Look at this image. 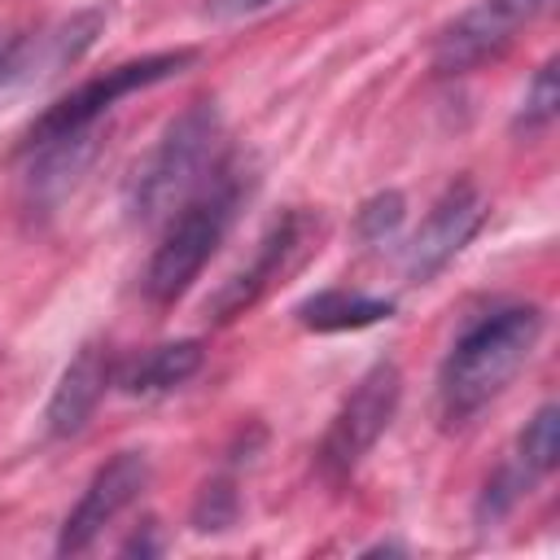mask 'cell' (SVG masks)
<instances>
[{
  "mask_svg": "<svg viewBox=\"0 0 560 560\" xmlns=\"http://www.w3.org/2000/svg\"><path fill=\"white\" fill-rule=\"evenodd\" d=\"M219 136H223L219 109L210 101L188 105L136 162L127 179V214L136 223L171 219L219 171Z\"/></svg>",
  "mask_w": 560,
  "mask_h": 560,
  "instance_id": "cell-2",
  "label": "cell"
},
{
  "mask_svg": "<svg viewBox=\"0 0 560 560\" xmlns=\"http://www.w3.org/2000/svg\"><path fill=\"white\" fill-rule=\"evenodd\" d=\"M538 337H542V311L538 306H503V311L477 319L451 346V354L438 372L442 424H468L477 411H486L521 376Z\"/></svg>",
  "mask_w": 560,
  "mask_h": 560,
  "instance_id": "cell-1",
  "label": "cell"
},
{
  "mask_svg": "<svg viewBox=\"0 0 560 560\" xmlns=\"http://www.w3.org/2000/svg\"><path fill=\"white\" fill-rule=\"evenodd\" d=\"M551 9V0H477L468 13H459L433 48V66L442 74H464L490 57H499L529 22H538Z\"/></svg>",
  "mask_w": 560,
  "mask_h": 560,
  "instance_id": "cell-6",
  "label": "cell"
},
{
  "mask_svg": "<svg viewBox=\"0 0 560 560\" xmlns=\"http://www.w3.org/2000/svg\"><path fill=\"white\" fill-rule=\"evenodd\" d=\"M101 22H105V13L92 9V13L66 18V22H52V26H31V31L4 26L0 31V88L66 70L70 61H79L92 48Z\"/></svg>",
  "mask_w": 560,
  "mask_h": 560,
  "instance_id": "cell-9",
  "label": "cell"
},
{
  "mask_svg": "<svg viewBox=\"0 0 560 560\" xmlns=\"http://www.w3.org/2000/svg\"><path fill=\"white\" fill-rule=\"evenodd\" d=\"M402 398V376L394 363H372L359 385L346 394V402L337 407L324 446H319V464L328 477H346L363 464V455L376 446V438L389 429L394 411Z\"/></svg>",
  "mask_w": 560,
  "mask_h": 560,
  "instance_id": "cell-5",
  "label": "cell"
},
{
  "mask_svg": "<svg viewBox=\"0 0 560 560\" xmlns=\"http://www.w3.org/2000/svg\"><path fill=\"white\" fill-rule=\"evenodd\" d=\"M276 0H206V13L210 18H245V13H258Z\"/></svg>",
  "mask_w": 560,
  "mask_h": 560,
  "instance_id": "cell-19",
  "label": "cell"
},
{
  "mask_svg": "<svg viewBox=\"0 0 560 560\" xmlns=\"http://www.w3.org/2000/svg\"><path fill=\"white\" fill-rule=\"evenodd\" d=\"M556 105H560V88H556V61H547V66L534 74V83L525 88V96H521L516 127H525V131H542V127L556 118Z\"/></svg>",
  "mask_w": 560,
  "mask_h": 560,
  "instance_id": "cell-16",
  "label": "cell"
},
{
  "mask_svg": "<svg viewBox=\"0 0 560 560\" xmlns=\"http://www.w3.org/2000/svg\"><path fill=\"white\" fill-rule=\"evenodd\" d=\"M306 241H311V219L306 214H284L267 236H262V245H258V254L206 302V311H210V319H236L241 311H249L293 262H298V254L306 249Z\"/></svg>",
  "mask_w": 560,
  "mask_h": 560,
  "instance_id": "cell-10",
  "label": "cell"
},
{
  "mask_svg": "<svg viewBox=\"0 0 560 560\" xmlns=\"http://www.w3.org/2000/svg\"><path fill=\"white\" fill-rule=\"evenodd\" d=\"M402 223V197L398 192H376L363 210H359V232L363 241H389Z\"/></svg>",
  "mask_w": 560,
  "mask_h": 560,
  "instance_id": "cell-18",
  "label": "cell"
},
{
  "mask_svg": "<svg viewBox=\"0 0 560 560\" xmlns=\"http://www.w3.org/2000/svg\"><path fill=\"white\" fill-rule=\"evenodd\" d=\"M197 368H201V341H171V346L149 350V354L122 376V385H127L131 394H166V389L184 385Z\"/></svg>",
  "mask_w": 560,
  "mask_h": 560,
  "instance_id": "cell-15",
  "label": "cell"
},
{
  "mask_svg": "<svg viewBox=\"0 0 560 560\" xmlns=\"http://www.w3.org/2000/svg\"><path fill=\"white\" fill-rule=\"evenodd\" d=\"M184 66H192V52L188 48H175V52H153V57H140V61H122L88 83H79L74 92H66L35 127H31V140L26 144H39V140H57V136H74V131H92L109 109L114 101L140 92V88H153L171 74H179Z\"/></svg>",
  "mask_w": 560,
  "mask_h": 560,
  "instance_id": "cell-4",
  "label": "cell"
},
{
  "mask_svg": "<svg viewBox=\"0 0 560 560\" xmlns=\"http://www.w3.org/2000/svg\"><path fill=\"white\" fill-rule=\"evenodd\" d=\"M144 486H149V459L140 451H118L105 468H96V477L88 481V490L70 508V516L61 525V538H57V551L61 556L88 551L101 538V529L114 525L118 512L140 499Z\"/></svg>",
  "mask_w": 560,
  "mask_h": 560,
  "instance_id": "cell-8",
  "label": "cell"
},
{
  "mask_svg": "<svg viewBox=\"0 0 560 560\" xmlns=\"http://www.w3.org/2000/svg\"><path fill=\"white\" fill-rule=\"evenodd\" d=\"M556 455H560V411L556 402H542L534 411V420L521 429L516 438V451L512 459L494 472V481L486 486V499H481V516H503L534 481H542L551 468H556Z\"/></svg>",
  "mask_w": 560,
  "mask_h": 560,
  "instance_id": "cell-11",
  "label": "cell"
},
{
  "mask_svg": "<svg viewBox=\"0 0 560 560\" xmlns=\"http://www.w3.org/2000/svg\"><path fill=\"white\" fill-rule=\"evenodd\" d=\"M236 490H232V481H210L201 494H197V508H192V525L197 529H228L232 521H236Z\"/></svg>",
  "mask_w": 560,
  "mask_h": 560,
  "instance_id": "cell-17",
  "label": "cell"
},
{
  "mask_svg": "<svg viewBox=\"0 0 560 560\" xmlns=\"http://www.w3.org/2000/svg\"><path fill=\"white\" fill-rule=\"evenodd\" d=\"M481 219H486V197H481V188H477L472 179L451 184V188L433 201V210L424 214V223L416 228V236L407 241V254H402L407 280H411V284L433 280V276L477 236Z\"/></svg>",
  "mask_w": 560,
  "mask_h": 560,
  "instance_id": "cell-7",
  "label": "cell"
},
{
  "mask_svg": "<svg viewBox=\"0 0 560 560\" xmlns=\"http://www.w3.org/2000/svg\"><path fill=\"white\" fill-rule=\"evenodd\" d=\"M105 385H109V354L101 346H83L66 363V372H61L52 398H48V416H44L48 420V433L52 438H74L92 420Z\"/></svg>",
  "mask_w": 560,
  "mask_h": 560,
  "instance_id": "cell-12",
  "label": "cell"
},
{
  "mask_svg": "<svg viewBox=\"0 0 560 560\" xmlns=\"http://www.w3.org/2000/svg\"><path fill=\"white\" fill-rule=\"evenodd\" d=\"M394 302L389 298H368V293H346V289H328L315 293L298 306V319L315 332H346V328H368L376 319H389Z\"/></svg>",
  "mask_w": 560,
  "mask_h": 560,
  "instance_id": "cell-14",
  "label": "cell"
},
{
  "mask_svg": "<svg viewBox=\"0 0 560 560\" xmlns=\"http://www.w3.org/2000/svg\"><path fill=\"white\" fill-rule=\"evenodd\" d=\"M241 206V175L219 166L171 219H166V236L153 249L149 267H144V298L166 306L175 298L188 293V284L201 276V267L214 258V249L223 245L232 219Z\"/></svg>",
  "mask_w": 560,
  "mask_h": 560,
  "instance_id": "cell-3",
  "label": "cell"
},
{
  "mask_svg": "<svg viewBox=\"0 0 560 560\" xmlns=\"http://www.w3.org/2000/svg\"><path fill=\"white\" fill-rule=\"evenodd\" d=\"M31 149V171H26V201L39 210H52L88 171V162L96 158V127L92 131H74V136H57V140H39L26 144Z\"/></svg>",
  "mask_w": 560,
  "mask_h": 560,
  "instance_id": "cell-13",
  "label": "cell"
}]
</instances>
